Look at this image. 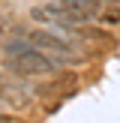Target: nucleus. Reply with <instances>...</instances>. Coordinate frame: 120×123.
Instances as JSON below:
<instances>
[{
  "mask_svg": "<svg viewBox=\"0 0 120 123\" xmlns=\"http://www.w3.org/2000/svg\"><path fill=\"white\" fill-rule=\"evenodd\" d=\"M0 105H3V87H0Z\"/></svg>",
  "mask_w": 120,
  "mask_h": 123,
  "instance_id": "6",
  "label": "nucleus"
},
{
  "mask_svg": "<svg viewBox=\"0 0 120 123\" xmlns=\"http://www.w3.org/2000/svg\"><path fill=\"white\" fill-rule=\"evenodd\" d=\"M6 51V69L15 72V75L21 78H36V75H51L54 69H57V63H54L51 57H45L42 51H36L33 45H30L27 39H9L3 45Z\"/></svg>",
  "mask_w": 120,
  "mask_h": 123,
  "instance_id": "1",
  "label": "nucleus"
},
{
  "mask_svg": "<svg viewBox=\"0 0 120 123\" xmlns=\"http://www.w3.org/2000/svg\"><path fill=\"white\" fill-rule=\"evenodd\" d=\"M3 87V105H12V108H27L33 96L21 87V84H0Z\"/></svg>",
  "mask_w": 120,
  "mask_h": 123,
  "instance_id": "3",
  "label": "nucleus"
},
{
  "mask_svg": "<svg viewBox=\"0 0 120 123\" xmlns=\"http://www.w3.org/2000/svg\"><path fill=\"white\" fill-rule=\"evenodd\" d=\"M18 30V18L12 12H0V36H9Z\"/></svg>",
  "mask_w": 120,
  "mask_h": 123,
  "instance_id": "5",
  "label": "nucleus"
},
{
  "mask_svg": "<svg viewBox=\"0 0 120 123\" xmlns=\"http://www.w3.org/2000/svg\"><path fill=\"white\" fill-rule=\"evenodd\" d=\"M60 6L69 9V12H81V15H96L102 0H60Z\"/></svg>",
  "mask_w": 120,
  "mask_h": 123,
  "instance_id": "4",
  "label": "nucleus"
},
{
  "mask_svg": "<svg viewBox=\"0 0 120 123\" xmlns=\"http://www.w3.org/2000/svg\"><path fill=\"white\" fill-rule=\"evenodd\" d=\"M24 39H27L36 51H42L45 57H51L57 66L72 63V60H75V45H72V42H66L63 36L51 33V30H30Z\"/></svg>",
  "mask_w": 120,
  "mask_h": 123,
  "instance_id": "2",
  "label": "nucleus"
}]
</instances>
